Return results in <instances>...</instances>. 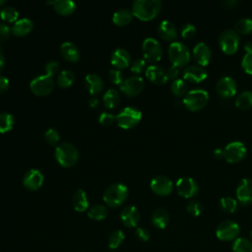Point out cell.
Returning <instances> with one entry per match:
<instances>
[{
  "label": "cell",
  "instance_id": "cell-1",
  "mask_svg": "<svg viewBox=\"0 0 252 252\" xmlns=\"http://www.w3.org/2000/svg\"><path fill=\"white\" fill-rule=\"evenodd\" d=\"M162 10L160 0H135L132 3V14L142 21H150Z\"/></svg>",
  "mask_w": 252,
  "mask_h": 252
},
{
  "label": "cell",
  "instance_id": "cell-2",
  "mask_svg": "<svg viewBox=\"0 0 252 252\" xmlns=\"http://www.w3.org/2000/svg\"><path fill=\"white\" fill-rule=\"evenodd\" d=\"M57 163L63 168H71L75 166L79 159V153L75 146L64 142L59 144L55 152Z\"/></svg>",
  "mask_w": 252,
  "mask_h": 252
},
{
  "label": "cell",
  "instance_id": "cell-3",
  "mask_svg": "<svg viewBox=\"0 0 252 252\" xmlns=\"http://www.w3.org/2000/svg\"><path fill=\"white\" fill-rule=\"evenodd\" d=\"M127 197L128 189L121 183H114L109 186L104 193L105 203L112 208L120 207L126 201Z\"/></svg>",
  "mask_w": 252,
  "mask_h": 252
},
{
  "label": "cell",
  "instance_id": "cell-4",
  "mask_svg": "<svg viewBox=\"0 0 252 252\" xmlns=\"http://www.w3.org/2000/svg\"><path fill=\"white\" fill-rule=\"evenodd\" d=\"M209 101V93L203 89H194L186 93L183 105L189 111L195 112L203 109Z\"/></svg>",
  "mask_w": 252,
  "mask_h": 252
},
{
  "label": "cell",
  "instance_id": "cell-5",
  "mask_svg": "<svg viewBox=\"0 0 252 252\" xmlns=\"http://www.w3.org/2000/svg\"><path fill=\"white\" fill-rule=\"evenodd\" d=\"M142 119V112L140 110L127 107L124 108L116 115V123L122 129H130L135 127Z\"/></svg>",
  "mask_w": 252,
  "mask_h": 252
},
{
  "label": "cell",
  "instance_id": "cell-6",
  "mask_svg": "<svg viewBox=\"0 0 252 252\" xmlns=\"http://www.w3.org/2000/svg\"><path fill=\"white\" fill-rule=\"evenodd\" d=\"M168 56L172 65L182 67L190 60V52L188 48L181 42H173L168 48Z\"/></svg>",
  "mask_w": 252,
  "mask_h": 252
},
{
  "label": "cell",
  "instance_id": "cell-7",
  "mask_svg": "<svg viewBox=\"0 0 252 252\" xmlns=\"http://www.w3.org/2000/svg\"><path fill=\"white\" fill-rule=\"evenodd\" d=\"M30 89L32 93L39 97H45L50 95L55 89V81L53 77L48 75H41L36 77L30 83Z\"/></svg>",
  "mask_w": 252,
  "mask_h": 252
},
{
  "label": "cell",
  "instance_id": "cell-8",
  "mask_svg": "<svg viewBox=\"0 0 252 252\" xmlns=\"http://www.w3.org/2000/svg\"><path fill=\"white\" fill-rule=\"evenodd\" d=\"M142 51H143L144 59L151 63L160 61L163 56L162 46L154 38L145 39L142 45Z\"/></svg>",
  "mask_w": 252,
  "mask_h": 252
},
{
  "label": "cell",
  "instance_id": "cell-9",
  "mask_svg": "<svg viewBox=\"0 0 252 252\" xmlns=\"http://www.w3.org/2000/svg\"><path fill=\"white\" fill-rule=\"evenodd\" d=\"M219 44L224 54L233 55L238 49L239 37L235 31L225 30L220 35Z\"/></svg>",
  "mask_w": 252,
  "mask_h": 252
},
{
  "label": "cell",
  "instance_id": "cell-10",
  "mask_svg": "<svg viewBox=\"0 0 252 252\" xmlns=\"http://www.w3.org/2000/svg\"><path fill=\"white\" fill-rule=\"evenodd\" d=\"M239 232H240V227H239L238 224H236L235 222L230 221V220L222 222L218 225L217 230H216L217 237L224 241H229V240L236 239Z\"/></svg>",
  "mask_w": 252,
  "mask_h": 252
},
{
  "label": "cell",
  "instance_id": "cell-11",
  "mask_svg": "<svg viewBox=\"0 0 252 252\" xmlns=\"http://www.w3.org/2000/svg\"><path fill=\"white\" fill-rule=\"evenodd\" d=\"M246 155V147L239 141H233L227 144L224 149V158L229 163L241 161Z\"/></svg>",
  "mask_w": 252,
  "mask_h": 252
},
{
  "label": "cell",
  "instance_id": "cell-12",
  "mask_svg": "<svg viewBox=\"0 0 252 252\" xmlns=\"http://www.w3.org/2000/svg\"><path fill=\"white\" fill-rule=\"evenodd\" d=\"M144 80L140 76H132L124 80L120 86L121 92L127 97H136L144 89Z\"/></svg>",
  "mask_w": 252,
  "mask_h": 252
},
{
  "label": "cell",
  "instance_id": "cell-13",
  "mask_svg": "<svg viewBox=\"0 0 252 252\" xmlns=\"http://www.w3.org/2000/svg\"><path fill=\"white\" fill-rule=\"evenodd\" d=\"M176 189L179 195L185 198H190L198 193L199 186L192 177L184 176L176 181Z\"/></svg>",
  "mask_w": 252,
  "mask_h": 252
},
{
  "label": "cell",
  "instance_id": "cell-14",
  "mask_svg": "<svg viewBox=\"0 0 252 252\" xmlns=\"http://www.w3.org/2000/svg\"><path fill=\"white\" fill-rule=\"evenodd\" d=\"M45 181L44 174L39 170L32 168L28 170L23 178L24 186L30 191H36L40 189Z\"/></svg>",
  "mask_w": 252,
  "mask_h": 252
},
{
  "label": "cell",
  "instance_id": "cell-15",
  "mask_svg": "<svg viewBox=\"0 0 252 252\" xmlns=\"http://www.w3.org/2000/svg\"><path fill=\"white\" fill-rule=\"evenodd\" d=\"M151 189L160 196H167L171 193L173 185L171 180L164 175H158L151 180Z\"/></svg>",
  "mask_w": 252,
  "mask_h": 252
},
{
  "label": "cell",
  "instance_id": "cell-16",
  "mask_svg": "<svg viewBox=\"0 0 252 252\" xmlns=\"http://www.w3.org/2000/svg\"><path fill=\"white\" fill-rule=\"evenodd\" d=\"M216 90L221 97L231 98L236 94L237 85L231 77L224 76L217 82Z\"/></svg>",
  "mask_w": 252,
  "mask_h": 252
},
{
  "label": "cell",
  "instance_id": "cell-17",
  "mask_svg": "<svg viewBox=\"0 0 252 252\" xmlns=\"http://www.w3.org/2000/svg\"><path fill=\"white\" fill-rule=\"evenodd\" d=\"M206 69L200 65H190L183 71V79L192 83H200L207 78Z\"/></svg>",
  "mask_w": 252,
  "mask_h": 252
},
{
  "label": "cell",
  "instance_id": "cell-18",
  "mask_svg": "<svg viewBox=\"0 0 252 252\" xmlns=\"http://www.w3.org/2000/svg\"><path fill=\"white\" fill-rule=\"evenodd\" d=\"M236 196L239 202L244 205L252 203V180L249 178H243L237 188Z\"/></svg>",
  "mask_w": 252,
  "mask_h": 252
},
{
  "label": "cell",
  "instance_id": "cell-19",
  "mask_svg": "<svg viewBox=\"0 0 252 252\" xmlns=\"http://www.w3.org/2000/svg\"><path fill=\"white\" fill-rule=\"evenodd\" d=\"M111 61L115 69H125L130 65L131 62L130 54L124 49H116L112 55Z\"/></svg>",
  "mask_w": 252,
  "mask_h": 252
},
{
  "label": "cell",
  "instance_id": "cell-20",
  "mask_svg": "<svg viewBox=\"0 0 252 252\" xmlns=\"http://www.w3.org/2000/svg\"><path fill=\"white\" fill-rule=\"evenodd\" d=\"M121 222L127 227H136L140 222V213L134 206L125 207L120 215Z\"/></svg>",
  "mask_w": 252,
  "mask_h": 252
},
{
  "label": "cell",
  "instance_id": "cell-21",
  "mask_svg": "<svg viewBox=\"0 0 252 252\" xmlns=\"http://www.w3.org/2000/svg\"><path fill=\"white\" fill-rule=\"evenodd\" d=\"M146 76L151 82L157 85H164L168 81L166 70L163 67L155 64L147 67Z\"/></svg>",
  "mask_w": 252,
  "mask_h": 252
},
{
  "label": "cell",
  "instance_id": "cell-22",
  "mask_svg": "<svg viewBox=\"0 0 252 252\" xmlns=\"http://www.w3.org/2000/svg\"><path fill=\"white\" fill-rule=\"evenodd\" d=\"M193 56L201 66H205L210 62L212 58V52L207 44L200 42L194 47Z\"/></svg>",
  "mask_w": 252,
  "mask_h": 252
},
{
  "label": "cell",
  "instance_id": "cell-23",
  "mask_svg": "<svg viewBox=\"0 0 252 252\" xmlns=\"http://www.w3.org/2000/svg\"><path fill=\"white\" fill-rule=\"evenodd\" d=\"M60 55L65 60L72 63L78 62L81 57L79 49L70 42H65L60 46Z\"/></svg>",
  "mask_w": 252,
  "mask_h": 252
},
{
  "label": "cell",
  "instance_id": "cell-24",
  "mask_svg": "<svg viewBox=\"0 0 252 252\" xmlns=\"http://www.w3.org/2000/svg\"><path fill=\"white\" fill-rule=\"evenodd\" d=\"M85 87L92 96H95L104 90L105 84L101 76L97 74H89L85 78Z\"/></svg>",
  "mask_w": 252,
  "mask_h": 252
},
{
  "label": "cell",
  "instance_id": "cell-25",
  "mask_svg": "<svg viewBox=\"0 0 252 252\" xmlns=\"http://www.w3.org/2000/svg\"><path fill=\"white\" fill-rule=\"evenodd\" d=\"M158 33L159 36L165 41H172L177 37V29L175 25L168 20H164L160 23Z\"/></svg>",
  "mask_w": 252,
  "mask_h": 252
},
{
  "label": "cell",
  "instance_id": "cell-26",
  "mask_svg": "<svg viewBox=\"0 0 252 252\" xmlns=\"http://www.w3.org/2000/svg\"><path fill=\"white\" fill-rule=\"evenodd\" d=\"M34 29V23L28 18H22L14 23L12 27V34L16 37H25L29 35Z\"/></svg>",
  "mask_w": 252,
  "mask_h": 252
},
{
  "label": "cell",
  "instance_id": "cell-27",
  "mask_svg": "<svg viewBox=\"0 0 252 252\" xmlns=\"http://www.w3.org/2000/svg\"><path fill=\"white\" fill-rule=\"evenodd\" d=\"M73 208L75 211L82 213L89 210V200L86 192L83 189H78L72 199Z\"/></svg>",
  "mask_w": 252,
  "mask_h": 252
},
{
  "label": "cell",
  "instance_id": "cell-28",
  "mask_svg": "<svg viewBox=\"0 0 252 252\" xmlns=\"http://www.w3.org/2000/svg\"><path fill=\"white\" fill-rule=\"evenodd\" d=\"M54 8L56 13L61 16H69L74 13L76 9V3L72 0H56Z\"/></svg>",
  "mask_w": 252,
  "mask_h": 252
},
{
  "label": "cell",
  "instance_id": "cell-29",
  "mask_svg": "<svg viewBox=\"0 0 252 252\" xmlns=\"http://www.w3.org/2000/svg\"><path fill=\"white\" fill-rule=\"evenodd\" d=\"M152 223L157 228H166L169 223V215L167 210L159 208L152 215Z\"/></svg>",
  "mask_w": 252,
  "mask_h": 252
},
{
  "label": "cell",
  "instance_id": "cell-30",
  "mask_svg": "<svg viewBox=\"0 0 252 252\" xmlns=\"http://www.w3.org/2000/svg\"><path fill=\"white\" fill-rule=\"evenodd\" d=\"M133 14L132 11L127 9H120L114 12L112 16V22L118 27H125L132 22Z\"/></svg>",
  "mask_w": 252,
  "mask_h": 252
},
{
  "label": "cell",
  "instance_id": "cell-31",
  "mask_svg": "<svg viewBox=\"0 0 252 252\" xmlns=\"http://www.w3.org/2000/svg\"><path fill=\"white\" fill-rule=\"evenodd\" d=\"M103 101L107 109L113 110L116 109L120 103V95L115 89H110L104 95Z\"/></svg>",
  "mask_w": 252,
  "mask_h": 252
},
{
  "label": "cell",
  "instance_id": "cell-32",
  "mask_svg": "<svg viewBox=\"0 0 252 252\" xmlns=\"http://www.w3.org/2000/svg\"><path fill=\"white\" fill-rule=\"evenodd\" d=\"M109 211L106 206L101 204L93 205L88 210V217L95 221H103L108 217Z\"/></svg>",
  "mask_w": 252,
  "mask_h": 252
},
{
  "label": "cell",
  "instance_id": "cell-33",
  "mask_svg": "<svg viewBox=\"0 0 252 252\" xmlns=\"http://www.w3.org/2000/svg\"><path fill=\"white\" fill-rule=\"evenodd\" d=\"M235 106L240 110H248L252 107V92L244 91L241 92L235 101Z\"/></svg>",
  "mask_w": 252,
  "mask_h": 252
},
{
  "label": "cell",
  "instance_id": "cell-34",
  "mask_svg": "<svg viewBox=\"0 0 252 252\" xmlns=\"http://www.w3.org/2000/svg\"><path fill=\"white\" fill-rule=\"evenodd\" d=\"M0 18L6 23H16L19 18V12L14 7H3L0 9Z\"/></svg>",
  "mask_w": 252,
  "mask_h": 252
},
{
  "label": "cell",
  "instance_id": "cell-35",
  "mask_svg": "<svg viewBox=\"0 0 252 252\" xmlns=\"http://www.w3.org/2000/svg\"><path fill=\"white\" fill-rule=\"evenodd\" d=\"M14 117L10 113H0V133H7L14 127Z\"/></svg>",
  "mask_w": 252,
  "mask_h": 252
},
{
  "label": "cell",
  "instance_id": "cell-36",
  "mask_svg": "<svg viewBox=\"0 0 252 252\" xmlns=\"http://www.w3.org/2000/svg\"><path fill=\"white\" fill-rule=\"evenodd\" d=\"M74 80H75V75L71 70H63L58 75L57 84L62 89H66L72 86V84L74 83Z\"/></svg>",
  "mask_w": 252,
  "mask_h": 252
},
{
  "label": "cell",
  "instance_id": "cell-37",
  "mask_svg": "<svg viewBox=\"0 0 252 252\" xmlns=\"http://www.w3.org/2000/svg\"><path fill=\"white\" fill-rule=\"evenodd\" d=\"M232 252H252V241L244 237L236 238L232 245Z\"/></svg>",
  "mask_w": 252,
  "mask_h": 252
},
{
  "label": "cell",
  "instance_id": "cell-38",
  "mask_svg": "<svg viewBox=\"0 0 252 252\" xmlns=\"http://www.w3.org/2000/svg\"><path fill=\"white\" fill-rule=\"evenodd\" d=\"M124 238H125V235L122 230L117 229L112 231L109 237V247L112 250L118 248L123 243Z\"/></svg>",
  "mask_w": 252,
  "mask_h": 252
},
{
  "label": "cell",
  "instance_id": "cell-39",
  "mask_svg": "<svg viewBox=\"0 0 252 252\" xmlns=\"http://www.w3.org/2000/svg\"><path fill=\"white\" fill-rule=\"evenodd\" d=\"M235 30L239 34H250L252 32V19L240 18L235 23Z\"/></svg>",
  "mask_w": 252,
  "mask_h": 252
},
{
  "label": "cell",
  "instance_id": "cell-40",
  "mask_svg": "<svg viewBox=\"0 0 252 252\" xmlns=\"http://www.w3.org/2000/svg\"><path fill=\"white\" fill-rule=\"evenodd\" d=\"M220 207L224 212L233 213L237 208V201L232 197L225 196L220 200Z\"/></svg>",
  "mask_w": 252,
  "mask_h": 252
},
{
  "label": "cell",
  "instance_id": "cell-41",
  "mask_svg": "<svg viewBox=\"0 0 252 252\" xmlns=\"http://www.w3.org/2000/svg\"><path fill=\"white\" fill-rule=\"evenodd\" d=\"M170 89H171V92L173 93V95H175L177 97H181V96L185 95V93L187 91V84L183 79H176V80L172 81Z\"/></svg>",
  "mask_w": 252,
  "mask_h": 252
},
{
  "label": "cell",
  "instance_id": "cell-42",
  "mask_svg": "<svg viewBox=\"0 0 252 252\" xmlns=\"http://www.w3.org/2000/svg\"><path fill=\"white\" fill-rule=\"evenodd\" d=\"M45 139H46V141L48 142L49 145L55 146V145L58 144V142L60 140V136H59V133L56 129L50 128L45 133Z\"/></svg>",
  "mask_w": 252,
  "mask_h": 252
},
{
  "label": "cell",
  "instance_id": "cell-43",
  "mask_svg": "<svg viewBox=\"0 0 252 252\" xmlns=\"http://www.w3.org/2000/svg\"><path fill=\"white\" fill-rule=\"evenodd\" d=\"M109 79L114 85H120L124 82V75L121 70L111 69L109 72Z\"/></svg>",
  "mask_w": 252,
  "mask_h": 252
},
{
  "label": "cell",
  "instance_id": "cell-44",
  "mask_svg": "<svg viewBox=\"0 0 252 252\" xmlns=\"http://www.w3.org/2000/svg\"><path fill=\"white\" fill-rule=\"evenodd\" d=\"M203 209H204V208H203L202 203L199 202V201H197V200H192V201H190V202L188 203V205H187V211H188L191 215H193V216H195V217L201 215V213L203 212Z\"/></svg>",
  "mask_w": 252,
  "mask_h": 252
},
{
  "label": "cell",
  "instance_id": "cell-45",
  "mask_svg": "<svg viewBox=\"0 0 252 252\" xmlns=\"http://www.w3.org/2000/svg\"><path fill=\"white\" fill-rule=\"evenodd\" d=\"M115 121H116V116L110 112H102L99 116V122L105 126L112 125Z\"/></svg>",
  "mask_w": 252,
  "mask_h": 252
},
{
  "label": "cell",
  "instance_id": "cell-46",
  "mask_svg": "<svg viewBox=\"0 0 252 252\" xmlns=\"http://www.w3.org/2000/svg\"><path fill=\"white\" fill-rule=\"evenodd\" d=\"M241 66L247 74L252 75V52L246 53L245 56L242 57Z\"/></svg>",
  "mask_w": 252,
  "mask_h": 252
},
{
  "label": "cell",
  "instance_id": "cell-47",
  "mask_svg": "<svg viewBox=\"0 0 252 252\" xmlns=\"http://www.w3.org/2000/svg\"><path fill=\"white\" fill-rule=\"evenodd\" d=\"M146 68L145 59H136L130 66V70L134 74H141Z\"/></svg>",
  "mask_w": 252,
  "mask_h": 252
},
{
  "label": "cell",
  "instance_id": "cell-48",
  "mask_svg": "<svg viewBox=\"0 0 252 252\" xmlns=\"http://www.w3.org/2000/svg\"><path fill=\"white\" fill-rule=\"evenodd\" d=\"M59 63L57 61H50L46 64L45 66V70H46V75L53 77L54 75L57 74L59 71Z\"/></svg>",
  "mask_w": 252,
  "mask_h": 252
},
{
  "label": "cell",
  "instance_id": "cell-49",
  "mask_svg": "<svg viewBox=\"0 0 252 252\" xmlns=\"http://www.w3.org/2000/svg\"><path fill=\"white\" fill-rule=\"evenodd\" d=\"M196 34V28L192 24H186L181 29V36L184 39H191Z\"/></svg>",
  "mask_w": 252,
  "mask_h": 252
},
{
  "label": "cell",
  "instance_id": "cell-50",
  "mask_svg": "<svg viewBox=\"0 0 252 252\" xmlns=\"http://www.w3.org/2000/svg\"><path fill=\"white\" fill-rule=\"evenodd\" d=\"M135 235L141 241H148L150 239V232L145 227H137Z\"/></svg>",
  "mask_w": 252,
  "mask_h": 252
},
{
  "label": "cell",
  "instance_id": "cell-51",
  "mask_svg": "<svg viewBox=\"0 0 252 252\" xmlns=\"http://www.w3.org/2000/svg\"><path fill=\"white\" fill-rule=\"evenodd\" d=\"M10 33H11V30L6 24L0 23V43L5 42L9 38Z\"/></svg>",
  "mask_w": 252,
  "mask_h": 252
},
{
  "label": "cell",
  "instance_id": "cell-52",
  "mask_svg": "<svg viewBox=\"0 0 252 252\" xmlns=\"http://www.w3.org/2000/svg\"><path fill=\"white\" fill-rule=\"evenodd\" d=\"M167 72V76H168V80H176L178 74H179V70H178V67L177 66H174V65H171L170 67L168 68V70L166 71Z\"/></svg>",
  "mask_w": 252,
  "mask_h": 252
},
{
  "label": "cell",
  "instance_id": "cell-53",
  "mask_svg": "<svg viewBox=\"0 0 252 252\" xmlns=\"http://www.w3.org/2000/svg\"><path fill=\"white\" fill-rule=\"evenodd\" d=\"M9 85H10V82L6 77L0 76V94L5 93L8 90Z\"/></svg>",
  "mask_w": 252,
  "mask_h": 252
},
{
  "label": "cell",
  "instance_id": "cell-54",
  "mask_svg": "<svg viewBox=\"0 0 252 252\" xmlns=\"http://www.w3.org/2000/svg\"><path fill=\"white\" fill-rule=\"evenodd\" d=\"M100 106V101L97 98H92L89 101V107L92 109H97Z\"/></svg>",
  "mask_w": 252,
  "mask_h": 252
},
{
  "label": "cell",
  "instance_id": "cell-55",
  "mask_svg": "<svg viewBox=\"0 0 252 252\" xmlns=\"http://www.w3.org/2000/svg\"><path fill=\"white\" fill-rule=\"evenodd\" d=\"M238 3H239V1H237V0H225L224 2H223V4L225 5V7H228V8H230L234 5H237Z\"/></svg>",
  "mask_w": 252,
  "mask_h": 252
},
{
  "label": "cell",
  "instance_id": "cell-56",
  "mask_svg": "<svg viewBox=\"0 0 252 252\" xmlns=\"http://www.w3.org/2000/svg\"><path fill=\"white\" fill-rule=\"evenodd\" d=\"M4 66H5V57H4L2 51L0 50V72L3 70Z\"/></svg>",
  "mask_w": 252,
  "mask_h": 252
},
{
  "label": "cell",
  "instance_id": "cell-57",
  "mask_svg": "<svg viewBox=\"0 0 252 252\" xmlns=\"http://www.w3.org/2000/svg\"><path fill=\"white\" fill-rule=\"evenodd\" d=\"M213 154H214V156H215L217 159L224 158V149H220V148H218V149L214 150Z\"/></svg>",
  "mask_w": 252,
  "mask_h": 252
},
{
  "label": "cell",
  "instance_id": "cell-58",
  "mask_svg": "<svg viewBox=\"0 0 252 252\" xmlns=\"http://www.w3.org/2000/svg\"><path fill=\"white\" fill-rule=\"evenodd\" d=\"M244 50L246 51V53H250L252 52V42H248L244 45Z\"/></svg>",
  "mask_w": 252,
  "mask_h": 252
},
{
  "label": "cell",
  "instance_id": "cell-59",
  "mask_svg": "<svg viewBox=\"0 0 252 252\" xmlns=\"http://www.w3.org/2000/svg\"><path fill=\"white\" fill-rule=\"evenodd\" d=\"M4 4H5V1H3V0H0V7L4 5Z\"/></svg>",
  "mask_w": 252,
  "mask_h": 252
},
{
  "label": "cell",
  "instance_id": "cell-60",
  "mask_svg": "<svg viewBox=\"0 0 252 252\" xmlns=\"http://www.w3.org/2000/svg\"><path fill=\"white\" fill-rule=\"evenodd\" d=\"M250 239L252 240V230H251V232H250Z\"/></svg>",
  "mask_w": 252,
  "mask_h": 252
}]
</instances>
